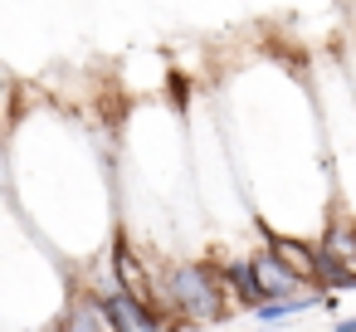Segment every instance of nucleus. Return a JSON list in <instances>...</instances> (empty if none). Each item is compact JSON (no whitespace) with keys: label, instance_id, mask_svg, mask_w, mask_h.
<instances>
[{"label":"nucleus","instance_id":"nucleus-1","mask_svg":"<svg viewBox=\"0 0 356 332\" xmlns=\"http://www.w3.org/2000/svg\"><path fill=\"white\" fill-rule=\"evenodd\" d=\"M317 283H356V220H327L317 244Z\"/></svg>","mask_w":356,"mask_h":332},{"label":"nucleus","instance_id":"nucleus-2","mask_svg":"<svg viewBox=\"0 0 356 332\" xmlns=\"http://www.w3.org/2000/svg\"><path fill=\"white\" fill-rule=\"evenodd\" d=\"M249 274H254V288L264 293V303H288V298H307L317 283H307V278H298L273 249H254L249 259Z\"/></svg>","mask_w":356,"mask_h":332},{"label":"nucleus","instance_id":"nucleus-3","mask_svg":"<svg viewBox=\"0 0 356 332\" xmlns=\"http://www.w3.org/2000/svg\"><path fill=\"white\" fill-rule=\"evenodd\" d=\"M59 332H122V322H118V313L108 308V298L83 293V298H74V303H69V313H64V327H59Z\"/></svg>","mask_w":356,"mask_h":332},{"label":"nucleus","instance_id":"nucleus-4","mask_svg":"<svg viewBox=\"0 0 356 332\" xmlns=\"http://www.w3.org/2000/svg\"><path fill=\"white\" fill-rule=\"evenodd\" d=\"M298 278H307V283H317V249L307 244V239H298V235H273V244H268Z\"/></svg>","mask_w":356,"mask_h":332},{"label":"nucleus","instance_id":"nucleus-5","mask_svg":"<svg viewBox=\"0 0 356 332\" xmlns=\"http://www.w3.org/2000/svg\"><path fill=\"white\" fill-rule=\"evenodd\" d=\"M322 142H327V161H337V157L351 147V137H341V132H322Z\"/></svg>","mask_w":356,"mask_h":332}]
</instances>
